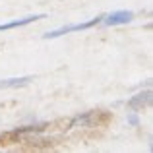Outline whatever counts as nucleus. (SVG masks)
<instances>
[{"label":"nucleus","mask_w":153,"mask_h":153,"mask_svg":"<svg viewBox=\"0 0 153 153\" xmlns=\"http://www.w3.org/2000/svg\"><path fill=\"white\" fill-rule=\"evenodd\" d=\"M103 16H97L93 19H87V22H82V23H72V25H62L54 31H49V33L43 35V39H56V37H62V35H68V33H74V31H85V29H91L95 27L97 23H101Z\"/></svg>","instance_id":"obj_1"},{"label":"nucleus","mask_w":153,"mask_h":153,"mask_svg":"<svg viewBox=\"0 0 153 153\" xmlns=\"http://www.w3.org/2000/svg\"><path fill=\"white\" fill-rule=\"evenodd\" d=\"M134 19V12L132 10H116V12H111L108 16H103L101 22L105 25H124V23H130Z\"/></svg>","instance_id":"obj_2"},{"label":"nucleus","mask_w":153,"mask_h":153,"mask_svg":"<svg viewBox=\"0 0 153 153\" xmlns=\"http://www.w3.org/2000/svg\"><path fill=\"white\" fill-rule=\"evenodd\" d=\"M45 14H35V16H27V18L22 19H14V22H8V23H0V31H10L16 29V27H23V25H29V23L37 22V19H45Z\"/></svg>","instance_id":"obj_3"},{"label":"nucleus","mask_w":153,"mask_h":153,"mask_svg":"<svg viewBox=\"0 0 153 153\" xmlns=\"http://www.w3.org/2000/svg\"><path fill=\"white\" fill-rule=\"evenodd\" d=\"M31 76H23V78H8V79H0V89H10V87H22L25 83L31 82Z\"/></svg>","instance_id":"obj_4"},{"label":"nucleus","mask_w":153,"mask_h":153,"mask_svg":"<svg viewBox=\"0 0 153 153\" xmlns=\"http://www.w3.org/2000/svg\"><path fill=\"white\" fill-rule=\"evenodd\" d=\"M149 99H151V91L147 89V91H143V93L136 95V97L132 99L128 105H130V107H134V108H142V107H146V105L149 103Z\"/></svg>","instance_id":"obj_5"}]
</instances>
